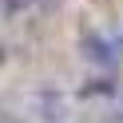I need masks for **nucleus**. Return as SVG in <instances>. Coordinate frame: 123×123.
<instances>
[{
  "mask_svg": "<svg viewBox=\"0 0 123 123\" xmlns=\"http://www.w3.org/2000/svg\"><path fill=\"white\" fill-rule=\"evenodd\" d=\"M28 115H32L36 123H68V115H72V103H68L64 91H52V87H40L32 91V95L24 99Z\"/></svg>",
  "mask_w": 123,
  "mask_h": 123,
  "instance_id": "f257e3e1",
  "label": "nucleus"
},
{
  "mask_svg": "<svg viewBox=\"0 0 123 123\" xmlns=\"http://www.w3.org/2000/svg\"><path fill=\"white\" fill-rule=\"evenodd\" d=\"M83 60L87 64H99V68H111L115 64V44L103 40V36H87L83 40Z\"/></svg>",
  "mask_w": 123,
  "mask_h": 123,
  "instance_id": "f03ea898",
  "label": "nucleus"
}]
</instances>
